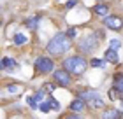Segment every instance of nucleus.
<instances>
[{"instance_id":"1","label":"nucleus","mask_w":123,"mask_h":119,"mask_svg":"<svg viewBox=\"0 0 123 119\" xmlns=\"http://www.w3.org/2000/svg\"><path fill=\"white\" fill-rule=\"evenodd\" d=\"M69 47H70V37L67 35V33H56V35L48 42L46 51L53 56H60V54L67 53Z\"/></svg>"},{"instance_id":"2","label":"nucleus","mask_w":123,"mask_h":119,"mask_svg":"<svg viewBox=\"0 0 123 119\" xmlns=\"http://www.w3.org/2000/svg\"><path fill=\"white\" fill-rule=\"evenodd\" d=\"M86 67L88 63L83 56H69V58L63 60V68L69 70L70 74H74V75H81L86 70Z\"/></svg>"},{"instance_id":"3","label":"nucleus","mask_w":123,"mask_h":119,"mask_svg":"<svg viewBox=\"0 0 123 119\" xmlns=\"http://www.w3.org/2000/svg\"><path fill=\"white\" fill-rule=\"evenodd\" d=\"M79 96L86 102L88 105L95 107V109H100V107H104V100L100 98V95H98L97 91H81Z\"/></svg>"},{"instance_id":"4","label":"nucleus","mask_w":123,"mask_h":119,"mask_svg":"<svg viewBox=\"0 0 123 119\" xmlns=\"http://www.w3.org/2000/svg\"><path fill=\"white\" fill-rule=\"evenodd\" d=\"M53 60L51 58H46V56H39V58L35 60V68L37 72H41V74H49V72H53Z\"/></svg>"},{"instance_id":"5","label":"nucleus","mask_w":123,"mask_h":119,"mask_svg":"<svg viewBox=\"0 0 123 119\" xmlns=\"http://www.w3.org/2000/svg\"><path fill=\"white\" fill-rule=\"evenodd\" d=\"M53 79H55V82L60 84V86H69L70 84V72L69 70H55L53 74Z\"/></svg>"},{"instance_id":"6","label":"nucleus","mask_w":123,"mask_h":119,"mask_svg":"<svg viewBox=\"0 0 123 119\" xmlns=\"http://www.w3.org/2000/svg\"><path fill=\"white\" fill-rule=\"evenodd\" d=\"M98 46V40H97V37H86V39H83V42L79 44V49L83 51V53H92V51Z\"/></svg>"},{"instance_id":"7","label":"nucleus","mask_w":123,"mask_h":119,"mask_svg":"<svg viewBox=\"0 0 123 119\" xmlns=\"http://www.w3.org/2000/svg\"><path fill=\"white\" fill-rule=\"evenodd\" d=\"M104 23L107 28H111V30H121L123 28V19L120 18V16H105V19H104Z\"/></svg>"},{"instance_id":"8","label":"nucleus","mask_w":123,"mask_h":119,"mask_svg":"<svg viewBox=\"0 0 123 119\" xmlns=\"http://www.w3.org/2000/svg\"><path fill=\"white\" fill-rule=\"evenodd\" d=\"M85 107H86V102L79 96V98H76V100L70 102V107H69V109L74 110V112H83V109H85Z\"/></svg>"},{"instance_id":"9","label":"nucleus","mask_w":123,"mask_h":119,"mask_svg":"<svg viewBox=\"0 0 123 119\" xmlns=\"http://www.w3.org/2000/svg\"><path fill=\"white\" fill-rule=\"evenodd\" d=\"M105 60L111 61V63H118V53H116V49L109 47L107 51H105Z\"/></svg>"},{"instance_id":"10","label":"nucleus","mask_w":123,"mask_h":119,"mask_svg":"<svg viewBox=\"0 0 123 119\" xmlns=\"http://www.w3.org/2000/svg\"><path fill=\"white\" fill-rule=\"evenodd\" d=\"M2 70H11V68H14L16 67V60L12 58H2Z\"/></svg>"},{"instance_id":"11","label":"nucleus","mask_w":123,"mask_h":119,"mask_svg":"<svg viewBox=\"0 0 123 119\" xmlns=\"http://www.w3.org/2000/svg\"><path fill=\"white\" fill-rule=\"evenodd\" d=\"M93 11H95L98 16H107V14H109V7H107L105 4H97V5L93 7Z\"/></svg>"},{"instance_id":"12","label":"nucleus","mask_w":123,"mask_h":119,"mask_svg":"<svg viewBox=\"0 0 123 119\" xmlns=\"http://www.w3.org/2000/svg\"><path fill=\"white\" fill-rule=\"evenodd\" d=\"M114 89L120 91V93H123V74H118V75H116V79H114Z\"/></svg>"},{"instance_id":"13","label":"nucleus","mask_w":123,"mask_h":119,"mask_svg":"<svg viewBox=\"0 0 123 119\" xmlns=\"http://www.w3.org/2000/svg\"><path fill=\"white\" fill-rule=\"evenodd\" d=\"M90 67H93V68H104V67H105V60L93 58V60L90 61Z\"/></svg>"},{"instance_id":"14","label":"nucleus","mask_w":123,"mask_h":119,"mask_svg":"<svg viewBox=\"0 0 123 119\" xmlns=\"http://www.w3.org/2000/svg\"><path fill=\"white\" fill-rule=\"evenodd\" d=\"M12 40H14L16 46H23V44L26 42V35H23V33H16Z\"/></svg>"},{"instance_id":"15","label":"nucleus","mask_w":123,"mask_h":119,"mask_svg":"<svg viewBox=\"0 0 123 119\" xmlns=\"http://www.w3.org/2000/svg\"><path fill=\"white\" fill-rule=\"evenodd\" d=\"M39 19H41V16H35V18H32V19H26V21H25V25L28 26L30 30H35V28H37V21H39Z\"/></svg>"},{"instance_id":"16","label":"nucleus","mask_w":123,"mask_h":119,"mask_svg":"<svg viewBox=\"0 0 123 119\" xmlns=\"http://www.w3.org/2000/svg\"><path fill=\"white\" fill-rule=\"evenodd\" d=\"M7 91H9L11 95H18V93H21V86H19V84H9V86H7Z\"/></svg>"},{"instance_id":"17","label":"nucleus","mask_w":123,"mask_h":119,"mask_svg":"<svg viewBox=\"0 0 123 119\" xmlns=\"http://www.w3.org/2000/svg\"><path fill=\"white\" fill-rule=\"evenodd\" d=\"M39 109H41L42 112H49V110H53L51 109V102H41V103H39Z\"/></svg>"},{"instance_id":"18","label":"nucleus","mask_w":123,"mask_h":119,"mask_svg":"<svg viewBox=\"0 0 123 119\" xmlns=\"http://www.w3.org/2000/svg\"><path fill=\"white\" fill-rule=\"evenodd\" d=\"M104 117H121V114H120L118 110H107L104 114Z\"/></svg>"},{"instance_id":"19","label":"nucleus","mask_w":123,"mask_h":119,"mask_svg":"<svg viewBox=\"0 0 123 119\" xmlns=\"http://www.w3.org/2000/svg\"><path fill=\"white\" fill-rule=\"evenodd\" d=\"M44 96H46V93H44L42 89H41V91H37V93H35V96H33V98H35V100L39 102V103H41V102L44 100Z\"/></svg>"},{"instance_id":"20","label":"nucleus","mask_w":123,"mask_h":119,"mask_svg":"<svg viewBox=\"0 0 123 119\" xmlns=\"http://www.w3.org/2000/svg\"><path fill=\"white\" fill-rule=\"evenodd\" d=\"M49 102H51V109H53V110H60V102H58V100L49 98Z\"/></svg>"},{"instance_id":"21","label":"nucleus","mask_w":123,"mask_h":119,"mask_svg":"<svg viewBox=\"0 0 123 119\" xmlns=\"http://www.w3.org/2000/svg\"><path fill=\"white\" fill-rule=\"evenodd\" d=\"M109 47H113V49H120V47H121V42H120V40H111Z\"/></svg>"},{"instance_id":"22","label":"nucleus","mask_w":123,"mask_h":119,"mask_svg":"<svg viewBox=\"0 0 123 119\" xmlns=\"http://www.w3.org/2000/svg\"><path fill=\"white\" fill-rule=\"evenodd\" d=\"M67 35H69L70 39L76 37V28H69V30H67Z\"/></svg>"},{"instance_id":"23","label":"nucleus","mask_w":123,"mask_h":119,"mask_svg":"<svg viewBox=\"0 0 123 119\" xmlns=\"http://www.w3.org/2000/svg\"><path fill=\"white\" fill-rule=\"evenodd\" d=\"M74 5H76V0H70V2H67V9L74 7Z\"/></svg>"},{"instance_id":"24","label":"nucleus","mask_w":123,"mask_h":119,"mask_svg":"<svg viewBox=\"0 0 123 119\" xmlns=\"http://www.w3.org/2000/svg\"><path fill=\"white\" fill-rule=\"evenodd\" d=\"M44 88H46V89H49V91H51V89H55V86H53V84H49V82H46V84H44Z\"/></svg>"},{"instance_id":"25","label":"nucleus","mask_w":123,"mask_h":119,"mask_svg":"<svg viewBox=\"0 0 123 119\" xmlns=\"http://www.w3.org/2000/svg\"><path fill=\"white\" fill-rule=\"evenodd\" d=\"M114 93H116V91H109V98H111V100H114V98H116V95H114Z\"/></svg>"}]
</instances>
